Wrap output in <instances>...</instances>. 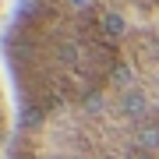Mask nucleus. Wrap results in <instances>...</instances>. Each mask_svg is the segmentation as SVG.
Listing matches in <instances>:
<instances>
[{
    "instance_id": "1",
    "label": "nucleus",
    "mask_w": 159,
    "mask_h": 159,
    "mask_svg": "<svg viewBox=\"0 0 159 159\" xmlns=\"http://www.w3.org/2000/svg\"><path fill=\"white\" fill-rule=\"evenodd\" d=\"M4 71L11 159H159V0H18Z\"/></svg>"
},
{
    "instance_id": "2",
    "label": "nucleus",
    "mask_w": 159,
    "mask_h": 159,
    "mask_svg": "<svg viewBox=\"0 0 159 159\" xmlns=\"http://www.w3.org/2000/svg\"><path fill=\"white\" fill-rule=\"evenodd\" d=\"M11 134H14V102L0 85V148H11Z\"/></svg>"
}]
</instances>
